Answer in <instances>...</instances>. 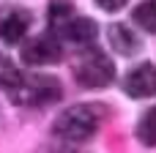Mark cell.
I'll use <instances>...</instances> for the list:
<instances>
[{
  "instance_id": "7a4b0ae2",
  "label": "cell",
  "mask_w": 156,
  "mask_h": 153,
  "mask_svg": "<svg viewBox=\"0 0 156 153\" xmlns=\"http://www.w3.org/2000/svg\"><path fill=\"white\" fill-rule=\"evenodd\" d=\"M74 77L82 88H107L115 79V66L101 49H85L74 60Z\"/></svg>"
},
{
  "instance_id": "6da1fadb",
  "label": "cell",
  "mask_w": 156,
  "mask_h": 153,
  "mask_svg": "<svg viewBox=\"0 0 156 153\" xmlns=\"http://www.w3.org/2000/svg\"><path fill=\"white\" fill-rule=\"evenodd\" d=\"M63 96V85L52 74H22L11 88V101L19 107H49Z\"/></svg>"
},
{
  "instance_id": "7c38bea8",
  "label": "cell",
  "mask_w": 156,
  "mask_h": 153,
  "mask_svg": "<svg viewBox=\"0 0 156 153\" xmlns=\"http://www.w3.org/2000/svg\"><path fill=\"white\" fill-rule=\"evenodd\" d=\"M22 79V74H19V68L5 57V55H0V88H5V90H11L16 82Z\"/></svg>"
},
{
  "instance_id": "30bf717a",
  "label": "cell",
  "mask_w": 156,
  "mask_h": 153,
  "mask_svg": "<svg viewBox=\"0 0 156 153\" xmlns=\"http://www.w3.org/2000/svg\"><path fill=\"white\" fill-rule=\"evenodd\" d=\"M71 16H77V14L69 0H52V5H49V27L52 30H60Z\"/></svg>"
},
{
  "instance_id": "ba28073f",
  "label": "cell",
  "mask_w": 156,
  "mask_h": 153,
  "mask_svg": "<svg viewBox=\"0 0 156 153\" xmlns=\"http://www.w3.org/2000/svg\"><path fill=\"white\" fill-rule=\"evenodd\" d=\"M107 38H110V47H112L118 55L132 57L134 52H140V38H137L126 25H112V27L107 30Z\"/></svg>"
},
{
  "instance_id": "9c48e42d",
  "label": "cell",
  "mask_w": 156,
  "mask_h": 153,
  "mask_svg": "<svg viewBox=\"0 0 156 153\" xmlns=\"http://www.w3.org/2000/svg\"><path fill=\"white\" fill-rule=\"evenodd\" d=\"M134 25H140L145 33H156V0H143L134 11H132Z\"/></svg>"
},
{
  "instance_id": "5b68a950",
  "label": "cell",
  "mask_w": 156,
  "mask_h": 153,
  "mask_svg": "<svg viewBox=\"0 0 156 153\" xmlns=\"http://www.w3.org/2000/svg\"><path fill=\"white\" fill-rule=\"evenodd\" d=\"M30 14L25 8H0V38L5 44H19L30 30Z\"/></svg>"
},
{
  "instance_id": "52a82bcc",
  "label": "cell",
  "mask_w": 156,
  "mask_h": 153,
  "mask_svg": "<svg viewBox=\"0 0 156 153\" xmlns=\"http://www.w3.org/2000/svg\"><path fill=\"white\" fill-rule=\"evenodd\" d=\"M58 33L71 44H93L96 41V22L85 19V16H71Z\"/></svg>"
},
{
  "instance_id": "277c9868",
  "label": "cell",
  "mask_w": 156,
  "mask_h": 153,
  "mask_svg": "<svg viewBox=\"0 0 156 153\" xmlns=\"http://www.w3.org/2000/svg\"><path fill=\"white\" fill-rule=\"evenodd\" d=\"M63 55V47L58 41L55 33H47V36H38L33 38L30 44H25L22 49V60L30 63V66H49V63H58Z\"/></svg>"
},
{
  "instance_id": "3957f363",
  "label": "cell",
  "mask_w": 156,
  "mask_h": 153,
  "mask_svg": "<svg viewBox=\"0 0 156 153\" xmlns=\"http://www.w3.org/2000/svg\"><path fill=\"white\" fill-rule=\"evenodd\" d=\"M96 129H99V112L96 107H85V104L69 107L55 120V134L69 142H85L96 134Z\"/></svg>"
},
{
  "instance_id": "4fadbf2b",
  "label": "cell",
  "mask_w": 156,
  "mask_h": 153,
  "mask_svg": "<svg viewBox=\"0 0 156 153\" xmlns=\"http://www.w3.org/2000/svg\"><path fill=\"white\" fill-rule=\"evenodd\" d=\"M126 3H129V0H96V5L104 8V11H121Z\"/></svg>"
},
{
  "instance_id": "8992f818",
  "label": "cell",
  "mask_w": 156,
  "mask_h": 153,
  "mask_svg": "<svg viewBox=\"0 0 156 153\" xmlns=\"http://www.w3.org/2000/svg\"><path fill=\"white\" fill-rule=\"evenodd\" d=\"M123 90L132 99L156 96V66L154 63H140L137 68H132L129 77H126V82H123Z\"/></svg>"
},
{
  "instance_id": "8fae6325",
  "label": "cell",
  "mask_w": 156,
  "mask_h": 153,
  "mask_svg": "<svg viewBox=\"0 0 156 153\" xmlns=\"http://www.w3.org/2000/svg\"><path fill=\"white\" fill-rule=\"evenodd\" d=\"M137 137H140L145 145L156 148V107L140 120V126H137Z\"/></svg>"
}]
</instances>
